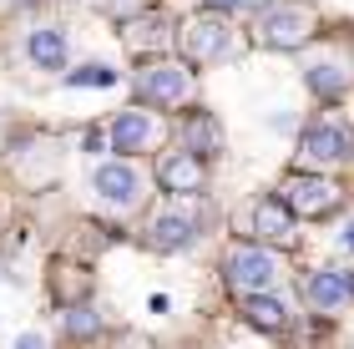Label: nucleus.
Listing matches in <instances>:
<instances>
[{
  "instance_id": "obj_1",
  "label": "nucleus",
  "mask_w": 354,
  "mask_h": 349,
  "mask_svg": "<svg viewBox=\"0 0 354 349\" xmlns=\"http://www.w3.org/2000/svg\"><path fill=\"white\" fill-rule=\"evenodd\" d=\"M223 279H228L238 294H268L273 283H279V258H273L263 243H238V248H228V258H223Z\"/></svg>"
},
{
  "instance_id": "obj_2",
  "label": "nucleus",
  "mask_w": 354,
  "mask_h": 349,
  "mask_svg": "<svg viewBox=\"0 0 354 349\" xmlns=\"http://www.w3.org/2000/svg\"><path fill=\"white\" fill-rule=\"evenodd\" d=\"M137 97L152 106H183L192 97V71L177 66V61H152V66L137 71Z\"/></svg>"
},
{
  "instance_id": "obj_3",
  "label": "nucleus",
  "mask_w": 354,
  "mask_h": 349,
  "mask_svg": "<svg viewBox=\"0 0 354 349\" xmlns=\"http://www.w3.org/2000/svg\"><path fill=\"white\" fill-rule=\"evenodd\" d=\"M309 36H314V15L304 6H273L259 21V41L273 46V51H299Z\"/></svg>"
},
{
  "instance_id": "obj_4",
  "label": "nucleus",
  "mask_w": 354,
  "mask_h": 349,
  "mask_svg": "<svg viewBox=\"0 0 354 349\" xmlns=\"http://www.w3.org/2000/svg\"><path fill=\"white\" fill-rule=\"evenodd\" d=\"M299 157L309 167L349 162V157H354V137L344 132L339 122H314V126H304V137H299Z\"/></svg>"
},
{
  "instance_id": "obj_5",
  "label": "nucleus",
  "mask_w": 354,
  "mask_h": 349,
  "mask_svg": "<svg viewBox=\"0 0 354 349\" xmlns=\"http://www.w3.org/2000/svg\"><path fill=\"white\" fill-rule=\"evenodd\" d=\"M283 202L294 208V218H329L334 208H339V187H334L329 178H288L283 182Z\"/></svg>"
},
{
  "instance_id": "obj_6",
  "label": "nucleus",
  "mask_w": 354,
  "mask_h": 349,
  "mask_svg": "<svg viewBox=\"0 0 354 349\" xmlns=\"http://www.w3.org/2000/svg\"><path fill=\"white\" fill-rule=\"evenodd\" d=\"M111 152H147L162 142V122H157L152 112H142V106H132V112H117V122H111Z\"/></svg>"
},
{
  "instance_id": "obj_7",
  "label": "nucleus",
  "mask_w": 354,
  "mask_h": 349,
  "mask_svg": "<svg viewBox=\"0 0 354 349\" xmlns=\"http://www.w3.org/2000/svg\"><path fill=\"white\" fill-rule=\"evenodd\" d=\"M91 187H96L102 202H111V208H132L142 198V178H137V167H127V162H102L91 172Z\"/></svg>"
},
{
  "instance_id": "obj_8",
  "label": "nucleus",
  "mask_w": 354,
  "mask_h": 349,
  "mask_svg": "<svg viewBox=\"0 0 354 349\" xmlns=\"http://www.w3.org/2000/svg\"><path fill=\"white\" fill-rule=\"evenodd\" d=\"M183 46H187L192 61H218V56L233 51V30H228V21L203 15V21H192V26L183 30Z\"/></svg>"
},
{
  "instance_id": "obj_9",
  "label": "nucleus",
  "mask_w": 354,
  "mask_h": 349,
  "mask_svg": "<svg viewBox=\"0 0 354 349\" xmlns=\"http://www.w3.org/2000/svg\"><path fill=\"white\" fill-rule=\"evenodd\" d=\"M157 182L167 187V193H198V187L207 182V167L198 152H167L162 162H157Z\"/></svg>"
},
{
  "instance_id": "obj_10",
  "label": "nucleus",
  "mask_w": 354,
  "mask_h": 349,
  "mask_svg": "<svg viewBox=\"0 0 354 349\" xmlns=\"http://www.w3.org/2000/svg\"><path fill=\"white\" fill-rule=\"evenodd\" d=\"M304 299L314 309H344L354 299V268H319V274L304 283Z\"/></svg>"
},
{
  "instance_id": "obj_11",
  "label": "nucleus",
  "mask_w": 354,
  "mask_h": 349,
  "mask_svg": "<svg viewBox=\"0 0 354 349\" xmlns=\"http://www.w3.org/2000/svg\"><path fill=\"white\" fill-rule=\"evenodd\" d=\"M304 86H309L319 102H339L354 86V71L344 66V61H314V66L304 71Z\"/></svg>"
},
{
  "instance_id": "obj_12",
  "label": "nucleus",
  "mask_w": 354,
  "mask_h": 349,
  "mask_svg": "<svg viewBox=\"0 0 354 349\" xmlns=\"http://www.w3.org/2000/svg\"><path fill=\"white\" fill-rule=\"evenodd\" d=\"M152 248H162V253H177V248H192V238H198V218L192 213H162V218H152Z\"/></svg>"
},
{
  "instance_id": "obj_13",
  "label": "nucleus",
  "mask_w": 354,
  "mask_h": 349,
  "mask_svg": "<svg viewBox=\"0 0 354 349\" xmlns=\"http://www.w3.org/2000/svg\"><path fill=\"white\" fill-rule=\"evenodd\" d=\"M26 56L36 61L41 71H66V36L56 26H36L26 36Z\"/></svg>"
},
{
  "instance_id": "obj_14",
  "label": "nucleus",
  "mask_w": 354,
  "mask_h": 349,
  "mask_svg": "<svg viewBox=\"0 0 354 349\" xmlns=\"http://www.w3.org/2000/svg\"><path fill=\"white\" fill-rule=\"evenodd\" d=\"M253 228H259V238H268V243H288V238H294V208H288L283 198H263L259 208H253Z\"/></svg>"
},
{
  "instance_id": "obj_15",
  "label": "nucleus",
  "mask_w": 354,
  "mask_h": 349,
  "mask_svg": "<svg viewBox=\"0 0 354 349\" xmlns=\"http://www.w3.org/2000/svg\"><path fill=\"white\" fill-rule=\"evenodd\" d=\"M127 46L142 56V51H162L172 46V21L167 15H137V21H127Z\"/></svg>"
},
{
  "instance_id": "obj_16",
  "label": "nucleus",
  "mask_w": 354,
  "mask_h": 349,
  "mask_svg": "<svg viewBox=\"0 0 354 349\" xmlns=\"http://www.w3.org/2000/svg\"><path fill=\"white\" fill-rule=\"evenodd\" d=\"M183 147H187V152H198V157L218 152V147H223V126L207 117V112H192L187 126H183Z\"/></svg>"
},
{
  "instance_id": "obj_17",
  "label": "nucleus",
  "mask_w": 354,
  "mask_h": 349,
  "mask_svg": "<svg viewBox=\"0 0 354 349\" xmlns=\"http://www.w3.org/2000/svg\"><path fill=\"white\" fill-rule=\"evenodd\" d=\"M243 314H248L253 329H268V334L288 324V309H283L273 294H243Z\"/></svg>"
},
{
  "instance_id": "obj_18",
  "label": "nucleus",
  "mask_w": 354,
  "mask_h": 349,
  "mask_svg": "<svg viewBox=\"0 0 354 349\" xmlns=\"http://www.w3.org/2000/svg\"><path fill=\"white\" fill-rule=\"evenodd\" d=\"M66 86H117V71L102 66V61H86V66L66 71Z\"/></svg>"
},
{
  "instance_id": "obj_19",
  "label": "nucleus",
  "mask_w": 354,
  "mask_h": 349,
  "mask_svg": "<svg viewBox=\"0 0 354 349\" xmlns=\"http://www.w3.org/2000/svg\"><path fill=\"white\" fill-rule=\"evenodd\" d=\"M61 324H66V334L86 339V334L102 329V314H96V309H66V314H61Z\"/></svg>"
},
{
  "instance_id": "obj_20",
  "label": "nucleus",
  "mask_w": 354,
  "mask_h": 349,
  "mask_svg": "<svg viewBox=\"0 0 354 349\" xmlns=\"http://www.w3.org/2000/svg\"><path fill=\"white\" fill-rule=\"evenodd\" d=\"M203 6H207V10H223V15H228V10H263L268 0H203Z\"/></svg>"
},
{
  "instance_id": "obj_21",
  "label": "nucleus",
  "mask_w": 354,
  "mask_h": 349,
  "mask_svg": "<svg viewBox=\"0 0 354 349\" xmlns=\"http://www.w3.org/2000/svg\"><path fill=\"white\" fill-rule=\"evenodd\" d=\"M15 349H46V339H41V334H21V339H15Z\"/></svg>"
},
{
  "instance_id": "obj_22",
  "label": "nucleus",
  "mask_w": 354,
  "mask_h": 349,
  "mask_svg": "<svg viewBox=\"0 0 354 349\" xmlns=\"http://www.w3.org/2000/svg\"><path fill=\"white\" fill-rule=\"evenodd\" d=\"M339 243H344V248H354V223H349V228L339 233Z\"/></svg>"
}]
</instances>
